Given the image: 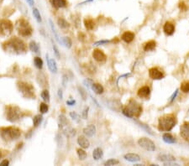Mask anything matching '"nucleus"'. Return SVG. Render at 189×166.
I'll return each instance as SVG.
<instances>
[{"mask_svg":"<svg viewBox=\"0 0 189 166\" xmlns=\"http://www.w3.org/2000/svg\"><path fill=\"white\" fill-rule=\"evenodd\" d=\"M70 117H71L74 121H76V122H79V119H80V116L76 112H70Z\"/></svg>","mask_w":189,"mask_h":166,"instance_id":"42","label":"nucleus"},{"mask_svg":"<svg viewBox=\"0 0 189 166\" xmlns=\"http://www.w3.org/2000/svg\"><path fill=\"white\" fill-rule=\"evenodd\" d=\"M181 90L182 92L184 93H188L189 92V82L188 81H183V83L181 84Z\"/></svg>","mask_w":189,"mask_h":166,"instance_id":"37","label":"nucleus"},{"mask_svg":"<svg viewBox=\"0 0 189 166\" xmlns=\"http://www.w3.org/2000/svg\"><path fill=\"white\" fill-rule=\"evenodd\" d=\"M20 111L17 107H9L7 112V118L10 122H15L19 119Z\"/></svg>","mask_w":189,"mask_h":166,"instance_id":"9","label":"nucleus"},{"mask_svg":"<svg viewBox=\"0 0 189 166\" xmlns=\"http://www.w3.org/2000/svg\"><path fill=\"white\" fill-rule=\"evenodd\" d=\"M57 24L59 25V27L61 28V29H67V28H69V23L66 20V19H64L62 18H58V20H57Z\"/></svg>","mask_w":189,"mask_h":166,"instance_id":"30","label":"nucleus"},{"mask_svg":"<svg viewBox=\"0 0 189 166\" xmlns=\"http://www.w3.org/2000/svg\"><path fill=\"white\" fill-rule=\"evenodd\" d=\"M7 44H8L14 51H16V52H18V53L24 52V51H25V49H26L25 44L24 43V41L21 40L19 38H16V37H14L13 39L10 40Z\"/></svg>","mask_w":189,"mask_h":166,"instance_id":"4","label":"nucleus"},{"mask_svg":"<svg viewBox=\"0 0 189 166\" xmlns=\"http://www.w3.org/2000/svg\"><path fill=\"white\" fill-rule=\"evenodd\" d=\"M21 134V132L17 128H6L1 130V136L7 140V139H17Z\"/></svg>","mask_w":189,"mask_h":166,"instance_id":"3","label":"nucleus"},{"mask_svg":"<svg viewBox=\"0 0 189 166\" xmlns=\"http://www.w3.org/2000/svg\"><path fill=\"white\" fill-rule=\"evenodd\" d=\"M94 25L95 24L93 19H91V18L84 19V25H85V28L88 30H93V28H94Z\"/></svg>","mask_w":189,"mask_h":166,"instance_id":"28","label":"nucleus"},{"mask_svg":"<svg viewBox=\"0 0 189 166\" xmlns=\"http://www.w3.org/2000/svg\"><path fill=\"white\" fill-rule=\"evenodd\" d=\"M29 47H30V49L33 51V52H35V53H37L38 51H39V45H37L36 42H35V41H31L30 45H29Z\"/></svg>","mask_w":189,"mask_h":166,"instance_id":"35","label":"nucleus"},{"mask_svg":"<svg viewBox=\"0 0 189 166\" xmlns=\"http://www.w3.org/2000/svg\"><path fill=\"white\" fill-rule=\"evenodd\" d=\"M77 89H78V92H79V93H80V95H81V97H82V99L85 101V100L87 99V97H88V93H87V92H86V90H85L83 87H82V86H78V87H77Z\"/></svg>","mask_w":189,"mask_h":166,"instance_id":"40","label":"nucleus"},{"mask_svg":"<svg viewBox=\"0 0 189 166\" xmlns=\"http://www.w3.org/2000/svg\"><path fill=\"white\" fill-rule=\"evenodd\" d=\"M18 87L21 93L26 97H34V87L30 84H29L27 82H24V81H20L18 83Z\"/></svg>","mask_w":189,"mask_h":166,"instance_id":"5","label":"nucleus"},{"mask_svg":"<svg viewBox=\"0 0 189 166\" xmlns=\"http://www.w3.org/2000/svg\"><path fill=\"white\" fill-rule=\"evenodd\" d=\"M1 157H2V152H1V150H0V159H1Z\"/></svg>","mask_w":189,"mask_h":166,"instance_id":"57","label":"nucleus"},{"mask_svg":"<svg viewBox=\"0 0 189 166\" xmlns=\"http://www.w3.org/2000/svg\"><path fill=\"white\" fill-rule=\"evenodd\" d=\"M34 63H35V66L38 68V69H42L43 67V61L41 60V58H40V57H35V59H34Z\"/></svg>","mask_w":189,"mask_h":166,"instance_id":"33","label":"nucleus"},{"mask_svg":"<svg viewBox=\"0 0 189 166\" xmlns=\"http://www.w3.org/2000/svg\"><path fill=\"white\" fill-rule=\"evenodd\" d=\"M49 23H50V29H51V30H52V33L54 34V35H55V38H56V40H57V41L60 43V40H59V36H58V34H57V30H56V29H55V26H54V24H53V22H52V20L51 19H49Z\"/></svg>","mask_w":189,"mask_h":166,"instance_id":"34","label":"nucleus"},{"mask_svg":"<svg viewBox=\"0 0 189 166\" xmlns=\"http://www.w3.org/2000/svg\"><path fill=\"white\" fill-rule=\"evenodd\" d=\"M93 81L90 80V79H86V80L83 81V84L85 85L86 86H88V87H91L92 85H93Z\"/></svg>","mask_w":189,"mask_h":166,"instance_id":"45","label":"nucleus"},{"mask_svg":"<svg viewBox=\"0 0 189 166\" xmlns=\"http://www.w3.org/2000/svg\"><path fill=\"white\" fill-rule=\"evenodd\" d=\"M91 87H92V90L94 92V93L98 94V95H101L104 91L103 86L99 83H93V85H92Z\"/></svg>","mask_w":189,"mask_h":166,"instance_id":"25","label":"nucleus"},{"mask_svg":"<svg viewBox=\"0 0 189 166\" xmlns=\"http://www.w3.org/2000/svg\"><path fill=\"white\" fill-rule=\"evenodd\" d=\"M13 31L12 23L8 19L0 20V34L3 35H9Z\"/></svg>","mask_w":189,"mask_h":166,"instance_id":"8","label":"nucleus"},{"mask_svg":"<svg viewBox=\"0 0 189 166\" xmlns=\"http://www.w3.org/2000/svg\"><path fill=\"white\" fill-rule=\"evenodd\" d=\"M163 30L166 35H172L175 31V26L171 22H166L163 27Z\"/></svg>","mask_w":189,"mask_h":166,"instance_id":"15","label":"nucleus"},{"mask_svg":"<svg viewBox=\"0 0 189 166\" xmlns=\"http://www.w3.org/2000/svg\"><path fill=\"white\" fill-rule=\"evenodd\" d=\"M157 160L159 161H161V162H169V161H175L176 158L171 154H162L158 155Z\"/></svg>","mask_w":189,"mask_h":166,"instance_id":"20","label":"nucleus"},{"mask_svg":"<svg viewBox=\"0 0 189 166\" xmlns=\"http://www.w3.org/2000/svg\"><path fill=\"white\" fill-rule=\"evenodd\" d=\"M42 119H43V117L41 115H36V116H35L34 118H33V124H34V126L35 127H38L41 122H42Z\"/></svg>","mask_w":189,"mask_h":166,"instance_id":"32","label":"nucleus"},{"mask_svg":"<svg viewBox=\"0 0 189 166\" xmlns=\"http://www.w3.org/2000/svg\"><path fill=\"white\" fill-rule=\"evenodd\" d=\"M150 94H151V89L148 86H143V87L139 88L138 92H137V95L141 98L148 97L150 96Z\"/></svg>","mask_w":189,"mask_h":166,"instance_id":"14","label":"nucleus"},{"mask_svg":"<svg viewBox=\"0 0 189 166\" xmlns=\"http://www.w3.org/2000/svg\"><path fill=\"white\" fill-rule=\"evenodd\" d=\"M57 94H58V97H59V98L60 99L63 98V93H62V91L61 89H59V90H58Z\"/></svg>","mask_w":189,"mask_h":166,"instance_id":"53","label":"nucleus"},{"mask_svg":"<svg viewBox=\"0 0 189 166\" xmlns=\"http://www.w3.org/2000/svg\"><path fill=\"white\" fill-rule=\"evenodd\" d=\"M138 144L139 147L144 148L149 152H153L156 150V144L155 143L147 138H140L138 140Z\"/></svg>","mask_w":189,"mask_h":166,"instance_id":"6","label":"nucleus"},{"mask_svg":"<svg viewBox=\"0 0 189 166\" xmlns=\"http://www.w3.org/2000/svg\"><path fill=\"white\" fill-rule=\"evenodd\" d=\"M156 42L154 41V40H150V41L146 42L144 45V50L147 51V52L148 51H152V50L156 49Z\"/></svg>","mask_w":189,"mask_h":166,"instance_id":"22","label":"nucleus"},{"mask_svg":"<svg viewBox=\"0 0 189 166\" xmlns=\"http://www.w3.org/2000/svg\"><path fill=\"white\" fill-rule=\"evenodd\" d=\"M59 120H60V123H61V125H63V126H65V125H67V118L66 117L64 116V115H60L59 116Z\"/></svg>","mask_w":189,"mask_h":166,"instance_id":"43","label":"nucleus"},{"mask_svg":"<svg viewBox=\"0 0 189 166\" xmlns=\"http://www.w3.org/2000/svg\"><path fill=\"white\" fill-rule=\"evenodd\" d=\"M91 98L93 99V102H94L95 103H96V105H97V106H98V107H100V106H99V103H98V102H97V100H96V99H95L94 97H92V96H91Z\"/></svg>","mask_w":189,"mask_h":166,"instance_id":"56","label":"nucleus"},{"mask_svg":"<svg viewBox=\"0 0 189 166\" xmlns=\"http://www.w3.org/2000/svg\"><path fill=\"white\" fill-rule=\"evenodd\" d=\"M103 156V152L100 148H96L93 152V158L94 160H99Z\"/></svg>","mask_w":189,"mask_h":166,"instance_id":"26","label":"nucleus"},{"mask_svg":"<svg viewBox=\"0 0 189 166\" xmlns=\"http://www.w3.org/2000/svg\"><path fill=\"white\" fill-rule=\"evenodd\" d=\"M67 81H68V79H67V76H66V75H64L62 77V85L63 86H67Z\"/></svg>","mask_w":189,"mask_h":166,"instance_id":"49","label":"nucleus"},{"mask_svg":"<svg viewBox=\"0 0 189 166\" xmlns=\"http://www.w3.org/2000/svg\"><path fill=\"white\" fill-rule=\"evenodd\" d=\"M134 123H136L139 128H141V129H144L145 132H146V133H148L149 134H151V135L152 136L155 135V134L153 133L152 129H151L148 125H146V124H145V123H140V122H139V121H137V120H134Z\"/></svg>","mask_w":189,"mask_h":166,"instance_id":"23","label":"nucleus"},{"mask_svg":"<svg viewBox=\"0 0 189 166\" xmlns=\"http://www.w3.org/2000/svg\"><path fill=\"white\" fill-rule=\"evenodd\" d=\"M120 164V161L115 159H109L108 160H107L105 163H104V165L106 166H112V165H119Z\"/></svg>","mask_w":189,"mask_h":166,"instance_id":"38","label":"nucleus"},{"mask_svg":"<svg viewBox=\"0 0 189 166\" xmlns=\"http://www.w3.org/2000/svg\"><path fill=\"white\" fill-rule=\"evenodd\" d=\"M50 3H51L52 6L55 7L56 8H65L67 4L66 0H50Z\"/></svg>","mask_w":189,"mask_h":166,"instance_id":"21","label":"nucleus"},{"mask_svg":"<svg viewBox=\"0 0 189 166\" xmlns=\"http://www.w3.org/2000/svg\"><path fill=\"white\" fill-rule=\"evenodd\" d=\"M76 103L75 100H69V101H67V104L69 105V106H73Z\"/></svg>","mask_w":189,"mask_h":166,"instance_id":"52","label":"nucleus"},{"mask_svg":"<svg viewBox=\"0 0 189 166\" xmlns=\"http://www.w3.org/2000/svg\"><path fill=\"white\" fill-rule=\"evenodd\" d=\"M93 57L94 58L95 61H97L98 62H104L107 59L106 55L102 50L98 49H94L93 51Z\"/></svg>","mask_w":189,"mask_h":166,"instance_id":"11","label":"nucleus"},{"mask_svg":"<svg viewBox=\"0 0 189 166\" xmlns=\"http://www.w3.org/2000/svg\"><path fill=\"white\" fill-rule=\"evenodd\" d=\"M121 39L125 43H130V42H132L133 40L134 39V34L132 33V32H130V31H126V32H125L122 35Z\"/></svg>","mask_w":189,"mask_h":166,"instance_id":"19","label":"nucleus"},{"mask_svg":"<svg viewBox=\"0 0 189 166\" xmlns=\"http://www.w3.org/2000/svg\"><path fill=\"white\" fill-rule=\"evenodd\" d=\"M48 109H49V107H48V105L46 104V103L41 102V103L40 104V112L42 114L46 113V112H48Z\"/></svg>","mask_w":189,"mask_h":166,"instance_id":"39","label":"nucleus"},{"mask_svg":"<svg viewBox=\"0 0 189 166\" xmlns=\"http://www.w3.org/2000/svg\"><path fill=\"white\" fill-rule=\"evenodd\" d=\"M26 2L29 4V5L30 6H33L34 5V0H26Z\"/></svg>","mask_w":189,"mask_h":166,"instance_id":"55","label":"nucleus"},{"mask_svg":"<svg viewBox=\"0 0 189 166\" xmlns=\"http://www.w3.org/2000/svg\"><path fill=\"white\" fill-rule=\"evenodd\" d=\"M177 94H178V89H176V91L173 92V94L171 95V97H170V98H171L170 99V102H173V101L175 100V98L176 97V96H177Z\"/></svg>","mask_w":189,"mask_h":166,"instance_id":"48","label":"nucleus"},{"mask_svg":"<svg viewBox=\"0 0 189 166\" xmlns=\"http://www.w3.org/2000/svg\"><path fill=\"white\" fill-rule=\"evenodd\" d=\"M83 133L86 136L91 138V137L94 135L95 133H96V127L93 124H90V125H88V127H86L85 129H83Z\"/></svg>","mask_w":189,"mask_h":166,"instance_id":"17","label":"nucleus"},{"mask_svg":"<svg viewBox=\"0 0 189 166\" xmlns=\"http://www.w3.org/2000/svg\"><path fill=\"white\" fill-rule=\"evenodd\" d=\"M45 58H46V61H47V65H48V67L49 70L52 73H57V62L54 59H51L49 57L48 54L45 55Z\"/></svg>","mask_w":189,"mask_h":166,"instance_id":"12","label":"nucleus"},{"mask_svg":"<svg viewBox=\"0 0 189 166\" xmlns=\"http://www.w3.org/2000/svg\"><path fill=\"white\" fill-rule=\"evenodd\" d=\"M8 165H9V161H8V160H3V161L0 163V165L1 166H8Z\"/></svg>","mask_w":189,"mask_h":166,"instance_id":"51","label":"nucleus"},{"mask_svg":"<svg viewBox=\"0 0 189 166\" xmlns=\"http://www.w3.org/2000/svg\"><path fill=\"white\" fill-rule=\"evenodd\" d=\"M63 133L64 134L67 136V138H73L76 135V129H72V128H67V129H65L63 130Z\"/></svg>","mask_w":189,"mask_h":166,"instance_id":"29","label":"nucleus"},{"mask_svg":"<svg viewBox=\"0 0 189 166\" xmlns=\"http://www.w3.org/2000/svg\"><path fill=\"white\" fill-rule=\"evenodd\" d=\"M180 134L184 139H189V123L185 122L181 126L180 129Z\"/></svg>","mask_w":189,"mask_h":166,"instance_id":"13","label":"nucleus"},{"mask_svg":"<svg viewBox=\"0 0 189 166\" xmlns=\"http://www.w3.org/2000/svg\"><path fill=\"white\" fill-rule=\"evenodd\" d=\"M60 43L62 44L67 49H70L71 47V45H72L71 40L69 37H62V40H60Z\"/></svg>","mask_w":189,"mask_h":166,"instance_id":"27","label":"nucleus"},{"mask_svg":"<svg viewBox=\"0 0 189 166\" xmlns=\"http://www.w3.org/2000/svg\"><path fill=\"white\" fill-rule=\"evenodd\" d=\"M53 49H54V52H55V55H57V57L58 59H60V53H59V49L57 47V45L55 44H53Z\"/></svg>","mask_w":189,"mask_h":166,"instance_id":"47","label":"nucleus"},{"mask_svg":"<svg viewBox=\"0 0 189 166\" xmlns=\"http://www.w3.org/2000/svg\"><path fill=\"white\" fill-rule=\"evenodd\" d=\"M180 8L182 9V10H185L186 9V5H185V4L184 3H180Z\"/></svg>","mask_w":189,"mask_h":166,"instance_id":"54","label":"nucleus"},{"mask_svg":"<svg viewBox=\"0 0 189 166\" xmlns=\"http://www.w3.org/2000/svg\"><path fill=\"white\" fill-rule=\"evenodd\" d=\"M88 111H89V107H85V108L83 109V111H82V118H83V119H87V118H88Z\"/></svg>","mask_w":189,"mask_h":166,"instance_id":"44","label":"nucleus"},{"mask_svg":"<svg viewBox=\"0 0 189 166\" xmlns=\"http://www.w3.org/2000/svg\"><path fill=\"white\" fill-rule=\"evenodd\" d=\"M33 15H34V17L35 18V19L37 20L38 23H40V22L42 21L40 13V12H39V10H38L37 8H33Z\"/></svg>","mask_w":189,"mask_h":166,"instance_id":"36","label":"nucleus"},{"mask_svg":"<svg viewBox=\"0 0 189 166\" xmlns=\"http://www.w3.org/2000/svg\"><path fill=\"white\" fill-rule=\"evenodd\" d=\"M76 153H77L78 158L81 160H84L87 158V153H86V151H85L84 149H82V148H78V149L76 150Z\"/></svg>","mask_w":189,"mask_h":166,"instance_id":"31","label":"nucleus"},{"mask_svg":"<svg viewBox=\"0 0 189 166\" xmlns=\"http://www.w3.org/2000/svg\"><path fill=\"white\" fill-rule=\"evenodd\" d=\"M19 34L21 36L27 37L31 35L32 34V29L30 27L29 23L25 20V19H21L19 21Z\"/></svg>","mask_w":189,"mask_h":166,"instance_id":"7","label":"nucleus"},{"mask_svg":"<svg viewBox=\"0 0 189 166\" xmlns=\"http://www.w3.org/2000/svg\"><path fill=\"white\" fill-rule=\"evenodd\" d=\"M122 112L125 117L134 119L140 116L142 112V107L135 100L130 99L125 107H123Z\"/></svg>","mask_w":189,"mask_h":166,"instance_id":"1","label":"nucleus"},{"mask_svg":"<svg viewBox=\"0 0 189 166\" xmlns=\"http://www.w3.org/2000/svg\"><path fill=\"white\" fill-rule=\"evenodd\" d=\"M176 123V117L172 114L165 115L160 117L158 121V129L161 131L169 132L175 127Z\"/></svg>","mask_w":189,"mask_h":166,"instance_id":"2","label":"nucleus"},{"mask_svg":"<svg viewBox=\"0 0 189 166\" xmlns=\"http://www.w3.org/2000/svg\"><path fill=\"white\" fill-rule=\"evenodd\" d=\"M130 75H131L130 73H126V74H124V75L120 76H119V78H118V80H117V85L119 84V81H120L121 78H123V77H128V76H130Z\"/></svg>","mask_w":189,"mask_h":166,"instance_id":"50","label":"nucleus"},{"mask_svg":"<svg viewBox=\"0 0 189 166\" xmlns=\"http://www.w3.org/2000/svg\"><path fill=\"white\" fill-rule=\"evenodd\" d=\"M77 143L78 145H80V147L82 148H88L90 146V142L88 141V139L84 137V136H79L77 138Z\"/></svg>","mask_w":189,"mask_h":166,"instance_id":"16","label":"nucleus"},{"mask_svg":"<svg viewBox=\"0 0 189 166\" xmlns=\"http://www.w3.org/2000/svg\"><path fill=\"white\" fill-rule=\"evenodd\" d=\"M41 97L45 102H49L50 101V93L48 90H44L41 92Z\"/></svg>","mask_w":189,"mask_h":166,"instance_id":"41","label":"nucleus"},{"mask_svg":"<svg viewBox=\"0 0 189 166\" xmlns=\"http://www.w3.org/2000/svg\"><path fill=\"white\" fill-rule=\"evenodd\" d=\"M162 139L165 143H170V144H172V143H176V139L173 136L171 135V134H164L162 135Z\"/></svg>","mask_w":189,"mask_h":166,"instance_id":"24","label":"nucleus"},{"mask_svg":"<svg viewBox=\"0 0 189 166\" xmlns=\"http://www.w3.org/2000/svg\"><path fill=\"white\" fill-rule=\"evenodd\" d=\"M149 76L153 80H161L164 77V74L158 69V68L153 67L149 70Z\"/></svg>","mask_w":189,"mask_h":166,"instance_id":"10","label":"nucleus"},{"mask_svg":"<svg viewBox=\"0 0 189 166\" xmlns=\"http://www.w3.org/2000/svg\"><path fill=\"white\" fill-rule=\"evenodd\" d=\"M110 42H111L110 40H99V41H97V42H95L93 45H104V44L110 43Z\"/></svg>","mask_w":189,"mask_h":166,"instance_id":"46","label":"nucleus"},{"mask_svg":"<svg viewBox=\"0 0 189 166\" xmlns=\"http://www.w3.org/2000/svg\"><path fill=\"white\" fill-rule=\"evenodd\" d=\"M124 159L125 160H127V161L135 163V162H139V161L140 160V157H139L137 154L129 153V154H126L124 155Z\"/></svg>","mask_w":189,"mask_h":166,"instance_id":"18","label":"nucleus"}]
</instances>
